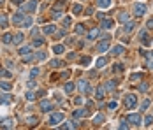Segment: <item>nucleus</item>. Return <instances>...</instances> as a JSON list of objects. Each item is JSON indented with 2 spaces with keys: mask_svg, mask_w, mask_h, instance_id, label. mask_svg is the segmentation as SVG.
<instances>
[{
  "mask_svg": "<svg viewBox=\"0 0 153 130\" xmlns=\"http://www.w3.org/2000/svg\"><path fill=\"white\" fill-rule=\"evenodd\" d=\"M146 63H148V69H153V51L146 53Z\"/></svg>",
  "mask_w": 153,
  "mask_h": 130,
  "instance_id": "16",
  "label": "nucleus"
},
{
  "mask_svg": "<svg viewBox=\"0 0 153 130\" xmlns=\"http://www.w3.org/2000/svg\"><path fill=\"white\" fill-rule=\"evenodd\" d=\"M23 39H25V37H23V33H21V32H18V33H16V35L12 37L14 44H21V42H23Z\"/></svg>",
  "mask_w": 153,
  "mask_h": 130,
  "instance_id": "19",
  "label": "nucleus"
},
{
  "mask_svg": "<svg viewBox=\"0 0 153 130\" xmlns=\"http://www.w3.org/2000/svg\"><path fill=\"white\" fill-rule=\"evenodd\" d=\"M42 44V40L41 39H35V42H33V46H41Z\"/></svg>",
  "mask_w": 153,
  "mask_h": 130,
  "instance_id": "52",
  "label": "nucleus"
},
{
  "mask_svg": "<svg viewBox=\"0 0 153 130\" xmlns=\"http://www.w3.org/2000/svg\"><path fill=\"white\" fill-rule=\"evenodd\" d=\"M63 51H65V46H63V44H55V46H53V53H55V55H60V53H63Z\"/></svg>",
  "mask_w": 153,
  "mask_h": 130,
  "instance_id": "15",
  "label": "nucleus"
},
{
  "mask_svg": "<svg viewBox=\"0 0 153 130\" xmlns=\"http://www.w3.org/2000/svg\"><path fill=\"white\" fill-rule=\"evenodd\" d=\"M49 65H51V67H60V65H62V62H60V60H53Z\"/></svg>",
  "mask_w": 153,
  "mask_h": 130,
  "instance_id": "43",
  "label": "nucleus"
},
{
  "mask_svg": "<svg viewBox=\"0 0 153 130\" xmlns=\"http://www.w3.org/2000/svg\"><path fill=\"white\" fill-rule=\"evenodd\" d=\"M62 23H63V26H69V25H70V23H72V19H70V16H65V18H63V21H62Z\"/></svg>",
  "mask_w": 153,
  "mask_h": 130,
  "instance_id": "39",
  "label": "nucleus"
},
{
  "mask_svg": "<svg viewBox=\"0 0 153 130\" xmlns=\"http://www.w3.org/2000/svg\"><path fill=\"white\" fill-rule=\"evenodd\" d=\"M97 35H99V28H93V30H90L88 39H90V40H93V39H97Z\"/></svg>",
  "mask_w": 153,
  "mask_h": 130,
  "instance_id": "23",
  "label": "nucleus"
},
{
  "mask_svg": "<svg viewBox=\"0 0 153 130\" xmlns=\"http://www.w3.org/2000/svg\"><path fill=\"white\" fill-rule=\"evenodd\" d=\"M139 77H141V74H132V76H130V81H137Z\"/></svg>",
  "mask_w": 153,
  "mask_h": 130,
  "instance_id": "47",
  "label": "nucleus"
},
{
  "mask_svg": "<svg viewBox=\"0 0 153 130\" xmlns=\"http://www.w3.org/2000/svg\"><path fill=\"white\" fill-rule=\"evenodd\" d=\"M23 19H25V16H23L21 12H18V14H14V16H12V25H18V26H21Z\"/></svg>",
  "mask_w": 153,
  "mask_h": 130,
  "instance_id": "10",
  "label": "nucleus"
},
{
  "mask_svg": "<svg viewBox=\"0 0 153 130\" xmlns=\"http://www.w3.org/2000/svg\"><path fill=\"white\" fill-rule=\"evenodd\" d=\"M81 63H83V65H88V63H90V58H88V56H86V58H83V60H81Z\"/></svg>",
  "mask_w": 153,
  "mask_h": 130,
  "instance_id": "50",
  "label": "nucleus"
},
{
  "mask_svg": "<svg viewBox=\"0 0 153 130\" xmlns=\"http://www.w3.org/2000/svg\"><path fill=\"white\" fill-rule=\"evenodd\" d=\"M115 70H116V72H122V70H123V65H122V63H116V65H115Z\"/></svg>",
  "mask_w": 153,
  "mask_h": 130,
  "instance_id": "45",
  "label": "nucleus"
},
{
  "mask_svg": "<svg viewBox=\"0 0 153 130\" xmlns=\"http://www.w3.org/2000/svg\"><path fill=\"white\" fill-rule=\"evenodd\" d=\"M123 30H125L127 33H130V32L134 30V23H130V21H127V23H125V26H123Z\"/></svg>",
  "mask_w": 153,
  "mask_h": 130,
  "instance_id": "25",
  "label": "nucleus"
},
{
  "mask_svg": "<svg viewBox=\"0 0 153 130\" xmlns=\"http://www.w3.org/2000/svg\"><path fill=\"white\" fill-rule=\"evenodd\" d=\"M136 104H137V97H136L134 93H127V95H125V107H127V109H134Z\"/></svg>",
  "mask_w": 153,
  "mask_h": 130,
  "instance_id": "1",
  "label": "nucleus"
},
{
  "mask_svg": "<svg viewBox=\"0 0 153 130\" xmlns=\"http://www.w3.org/2000/svg\"><path fill=\"white\" fill-rule=\"evenodd\" d=\"M139 90H141V92H146V90H148V85H146V83H143V85L139 86Z\"/></svg>",
  "mask_w": 153,
  "mask_h": 130,
  "instance_id": "48",
  "label": "nucleus"
},
{
  "mask_svg": "<svg viewBox=\"0 0 153 130\" xmlns=\"http://www.w3.org/2000/svg\"><path fill=\"white\" fill-rule=\"evenodd\" d=\"M95 99H97V100H102V99H104V88H102V86L97 88V92H95Z\"/></svg>",
  "mask_w": 153,
  "mask_h": 130,
  "instance_id": "20",
  "label": "nucleus"
},
{
  "mask_svg": "<svg viewBox=\"0 0 153 130\" xmlns=\"http://www.w3.org/2000/svg\"><path fill=\"white\" fill-rule=\"evenodd\" d=\"M109 46H111V42H109V39L106 37V39H104V40L97 46V51H99V53H106V51L109 49Z\"/></svg>",
  "mask_w": 153,
  "mask_h": 130,
  "instance_id": "7",
  "label": "nucleus"
},
{
  "mask_svg": "<svg viewBox=\"0 0 153 130\" xmlns=\"http://www.w3.org/2000/svg\"><path fill=\"white\" fill-rule=\"evenodd\" d=\"M144 125H146V127H152V125H153V116H152V114L144 118Z\"/></svg>",
  "mask_w": 153,
  "mask_h": 130,
  "instance_id": "34",
  "label": "nucleus"
},
{
  "mask_svg": "<svg viewBox=\"0 0 153 130\" xmlns=\"http://www.w3.org/2000/svg\"><path fill=\"white\" fill-rule=\"evenodd\" d=\"M63 90H65V93H72V90H74V85H72V83H67V85L63 86Z\"/></svg>",
  "mask_w": 153,
  "mask_h": 130,
  "instance_id": "31",
  "label": "nucleus"
},
{
  "mask_svg": "<svg viewBox=\"0 0 153 130\" xmlns=\"http://www.w3.org/2000/svg\"><path fill=\"white\" fill-rule=\"evenodd\" d=\"M55 32H56V25H46V26L42 28V33H46V35L55 33Z\"/></svg>",
  "mask_w": 153,
  "mask_h": 130,
  "instance_id": "12",
  "label": "nucleus"
},
{
  "mask_svg": "<svg viewBox=\"0 0 153 130\" xmlns=\"http://www.w3.org/2000/svg\"><path fill=\"white\" fill-rule=\"evenodd\" d=\"M115 86H116V83H115V81H109V83L106 85V88H107V90H113Z\"/></svg>",
  "mask_w": 153,
  "mask_h": 130,
  "instance_id": "44",
  "label": "nucleus"
},
{
  "mask_svg": "<svg viewBox=\"0 0 153 130\" xmlns=\"http://www.w3.org/2000/svg\"><path fill=\"white\" fill-rule=\"evenodd\" d=\"M86 114H88V111H85V109L74 111V116H76V118H83V116H86Z\"/></svg>",
  "mask_w": 153,
  "mask_h": 130,
  "instance_id": "27",
  "label": "nucleus"
},
{
  "mask_svg": "<svg viewBox=\"0 0 153 130\" xmlns=\"http://www.w3.org/2000/svg\"><path fill=\"white\" fill-rule=\"evenodd\" d=\"M127 121L132 123L134 127H141V116L139 114H129L127 116Z\"/></svg>",
  "mask_w": 153,
  "mask_h": 130,
  "instance_id": "6",
  "label": "nucleus"
},
{
  "mask_svg": "<svg viewBox=\"0 0 153 130\" xmlns=\"http://www.w3.org/2000/svg\"><path fill=\"white\" fill-rule=\"evenodd\" d=\"M2 42H4V44H11V42H12V35H11V33H4V35H2Z\"/></svg>",
  "mask_w": 153,
  "mask_h": 130,
  "instance_id": "21",
  "label": "nucleus"
},
{
  "mask_svg": "<svg viewBox=\"0 0 153 130\" xmlns=\"http://www.w3.org/2000/svg\"><path fill=\"white\" fill-rule=\"evenodd\" d=\"M14 125H16V121L12 118H5V120L0 121V127L2 129H14Z\"/></svg>",
  "mask_w": 153,
  "mask_h": 130,
  "instance_id": "8",
  "label": "nucleus"
},
{
  "mask_svg": "<svg viewBox=\"0 0 153 130\" xmlns=\"http://www.w3.org/2000/svg\"><path fill=\"white\" fill-rule=\"evenodd\" d=\"M134 14L137 16V18H141V16H144L146 14V5L144 4H134Z\"/></svg>",
  "mask_w": 153,
  "mask_h": 130,
  "instance_id": "3",
  "label": "nucleus"
},
{
  "mask_svg": "<svg viewBox=\"0 0 153 130\" xmlns=\"http://www.w3.org/2000/svg\"><path fill=\"white\" fill-rule=\"evenodd\" d=\"M37 74H39V67H33V69L30 70V79H33Z\"/></svg>",
  "mask_w": 153,
  "mask_h": 130,
  "instance_id": "36",
  "label": "nucleus"
},
{
  "mask_svg": "<svg viewBox=\"0 0 153 130\" xmlns=\"http://www.w3.org/2000/svg\"><path fill=\"white\" fill-rule=\"evenodd\" d=\"M74 102H76V104H81V102H83V99H81V97H76V99H74Z\"/></svg>",
  "mask_w": 153,
  "mask_h": 130,
  "instance_id": "53",
  "label": "nucleus"
},
{
  "mask_svg": "<svg viewBox=\"0 0 153 130\" xmlns=\"http://www.w3.org/2000/svg\"><path fill=\"white\" fill-rule=\"evenodd\" d=\"M37 9V0H28L21 5V11H26V12H33Z\"/></svg>",
  "mask_w": 153,
  "mask_h": 130,
  "instance_id": "2",
  "label": "nucleus"
},
{
  "mask_svg": "<svg viewBox=\"0 0 153 130\" xmlns=\"http://www.w3.org/2000/svg\"><path fill=\"white\" fill-rule=\"evenodd\" d=\"M25 97H26V100H33V99H35V93H32V92H26V95H25Z\"/></svg>",
  "mask_w": 153,
  "mask_h": 130,
  "instance_id": "41",
  "label": "nucleus"
},
{
  "mask_svg": "<svg viewBox=\"0 0 153 130\" xmlns=\"http://www.w3.org/2000/svg\"><path fill=\"white\" fill-rule=\"evenodd\" d=\"M78 88H79L81 92H88V90H90V86H88V81H85V79H83V81H79Z\"/></svg>",
  "mask_w": 153,
  "mask_h": 130,
  "instance_id": "17",
  "label": "nucleus"
},
{
  "mask_svg": "<svg viewBox=\"0 0 153 130\" xmlns=\"http://www.w3.org/2000/svg\"><path fill=\"white\" fill-rule=\"evenodd\" d=\"M35 58H37V60H44V58H46V55H44V53H37V55H35Z\"/></svg>",
  "mask_w": 153,
  "mask_h": 130,
  "instance_id": "46",
  "label": "nucleus"
},
{
  "mask_svg": "<svg viewBox=\"0 0 153 130\" xmlns=\"http://www.w3.org/2000/svg\"><path fill=\"white\" fill-rule=\"evenodd\" d=\"M21 26H25V28L32 26V18H25V19H23V23H21Z\"/></svg>",
  "mask_w": 153,
  "mask_h": 130,
  "instance_id": "30",
  "label": "nucleus"
},
{
  "mask_svg": "<svg viewBox=\"0 0 153 130\" xmlns=\"http://www.w3.org/2000/svg\"><path fill=\"white\" fill-rule=\"evenodd\" d=\"M0 26H2V28H5V26H7V16H5V14H2V16H0Z\"/></svg>",
  "mask_w": 153,
  "mask_h": 130,
  "instance_id": "33",
  "label": "nucleus"
},
{
  "mask_svg": "<svg viewBox=\"0 0 153 130\" xmlns=\"http://www.w3.org/2000/svg\"><path fill=\"white\" fill-rule=\"evenodd\" d=\"M118 19H120V21H122V23L125 25V23H127V21L130 19V14H129L127 11H123V12H120V16H118Z\"/></svg>",
  "mask_w": 153,
  "mask_h": 130,
  "instance_id": "13",
  "label": "nucleus"
},
{
  "mask_svg": "<svg viewBox=\"0 0 153 130\" xmlns=\"http://www.w3.org/2000/svg\"><path fill=\"white\" fill-rule=\"evenodd\" d=\"M63 113H53L51 116H49V125H58L60 121H63Z\"/></svg>",
  "mask_w": 153,
  "mask_h": 130,
  "instance_id": "5",
  "label": "nucleus"
},
{
  "mask_svg": "<svg viewBox=\"0 0 153 130\" xmlns=\"http://www.w3.org/2000/svg\"><path fill=\"white\" fill-rule=\"evenodd\" d=\"M76 32H78V33H85V26H83V25H78V26H76Z\"/></svg>",
  "mask_w": 153,
  "mask_h": 130,
  "instance_id": "42",
  "label": "nucleus"
},
{
  "mask_svg": "<svg viewBox=\"0 0 153 130\" xmlns=\"http://www.w3.org/2000/svg\"><path fill=\"white\" fill-rule=\"evenodd\" d=\"M116 107H118V102H116V100H111V102L107 104V109H109V111H115Z\"/></svg>",
  "mask_w": 153,
  "mask_h": 130,
  "instance_id": "32",
  "label": "nucleus"
},
{
  "mask_svg": "<svg viewBox=\"0 0 153 130\" xmlns=\"http://www.w3.org/2000/svg\"><path fill=\"white\" fill-rule=\"evenodd\" d=\"M12 74L9 72V70H5V69H0V77H11Z\"/></svg>",
  "mask_w": 153,
  "mask_h": 130,
  "instance_id": "35",
  "label": "nucleus"
},
{
  "mask_svg": "<svg viewBox=\"0 0 153 130\" xmlns=\"http://www.w3.org/2000/svg\"><path fill=\"white\" fill-rule=\"evenodd\" d=\"M78 125L74 123V121H70V123H65V125H62V129H76Z\"/></svg>",
  "mask_w": 153,
  "mask_h": 130,
  "instance_id": "40",
  "label": "nucleus"
},
{
  "mask_svg": "<svg viewBox=\"0 0 153 130\" xmlns=\"http://www.w3.org/2000/svg\"><path fill=\"white\" fill-rule=\"evenodd\" d=\"M41 109H42L44 113H49V111L53 109V104H51L49 100H46V99H42V100H41Z\"/></svg>",
  "mask_w": 153,
  "mask_h": 130,
  "instance_id": "9",
  "label": "nucleus"
},
{
  "mask_svg": "<svg viewBox=\"0 0 153 130\" xmlns=\"http://www.w3.org/2000/svg\"><path fill=\"white\" fill-rule=\"evenodd\" d=\"M111 53H113V55H116V56H118V55H122V53H123V46H115V48L111 49Z\"/></svg>",
  "mask_w": 153,
  "mask_h": 130,
  "instance_id": "24",
  "label": "nucleus"
},
{
  "mask_svg": "<svg viewBox=\"0 0 153 130\" xmlns=\"http://www.w3.org/2000/svg\"><path fill=\"white\" fill-rule=\"evenodd\" d=\"M14 4H21V2H25V0H12Z\"/></svg>",
  "mask_w": 153,
  "mask_h": 130,
  "instance_id": "54",
  "label": "nucleus"
},
{
  "mask_svg": "<svg viewBox=\"0 0 153 130\" xmlns=\"http://www.w3.org/2000/svg\"><path fill=\"white\" fill-rule=\"evenodd\" d=\"M146 28H153V18L148 19V23H146Z\"/></svg>",
  "mask_w": 153,
  "mask_h": 130,
  "instance_id": "49",
  "label": "nucleus"
},
{
  "mask_svg": "<svg viewBox=\"0 0 153 130\" xmlns=\"http://www.w3.org/2000/svg\"><path fill=\"white\" fill-rule=\"evenodd\" d=\"M81 11H83V7H81L79 4H74V5H72V12H74V14H81Z\"/></svg>",
  "mask_w": 153,
  "mask_h": 130,
  "instance_id": "29",
  "label": "nucleus"
},
{
  "mask_svg": "<svg viewBox=\"0 0 153 130\" xmlns=\"http://www.w3.org/2000/svg\"><path fill=\"white\" fill-rule=\"evenodd\" d=\"M150 104H152V102H150L148 99H146V100H143V104H141V111H144V109H148V107H150Z\"/></svg>",
  "mask_w": 153,
  "mask_h": 130,
  "instance_id": "37",
  "label": "nucleus"
},
{
  "mask_svg": "<svg viewBox=\"0 0 153 130\" xmlns=\"http://www.w3.org/2000/svg\"><path fill=\"white\" fill-rule=\"evenodd\" d=\"M113 26H115V21H113V19H109V18H102V28L109 30V28H113Z\"/></svg>",
  "mask_w": 153,
  "mask_h": 130,
  "instance_id": "11",
  "label": "nucleus"
},
{
  "mask_svg": "<svg viewBox=\"0 0 153 130\" xmlns=\"http://www.w3.org/2000/svg\"><path fill=\"white\" fill-rule=\"evenodd\" d=\"M120 129H129V125H127V121H125V120L120 123Z\"/></svg>",
  "mask_w": 153,
  "mask_h": 130,
  "instance_id": "51",
  "label": "nucleus"
},
{
  "mask_svg": "<svg viewBox=\"0 0 153 130\" xmlns=\"http://www.w3.org/2000/svg\"><path fill=\"white\" fill-rule=\"evenodd\" d=\"M93 123H95V125H100V123H104V114H97V116L93 118Z\"/></svg>",
  "mask_w": 153,
  "mask_h": 130,
  "instance_id": "28",
  "label": "nucleus"
},
{
  "mask_svg": "<svg viewBox=\"0 0 153 130\" xmlns=\"http://www.w3.org/2000/svg\"><path fill=\"white\" fill-rule=\"evenodd\" d=\"M106 63H107V58H106V56H100V58H97V62H95L97 69H102V67H106Z\"/></svg>",
  "mask_w": 153,
  "mask_h": 130,
  "instance_id": "14",
  "label": "nucleus"
},
{
  "mask_svg": "<svg viewBox=\"0 0 153 130\" xmlns=\"http://www.w3.org/2000/svg\"><path fill=\"white\" fill-rule=\"evenodd\" d=\"M139 39H141L143 46H150V44H152V39H150V35H148V30H146V28H143V30L139 32Z\"/></svg>",
  "mask_w": 153,
  "mask_h": 130,
  "instance_id": "4",
  "label": "nucleus"
},
{
  "mask_svg": "<svg viewBox=\"0 0 153 130\" xmlns=\"http://www.w3.org/2000/svg\"><path fill=\"white\" fill-rule=\"evenodd\" d=\"M97 5H99L100 9H107V7L111 5V0H97Z\"/></svg>",
  "mask_w": 153,
  "mask_h": 130,
  "instance_id": "18",
  "label": "nucleus"
},
{
  "mask_svg": "<svg viewBox=\"0 0 153 130\" xmlns=\"http://www.w3.org/2000/svg\"><path fill=\"white\" fill-rule=\"evenodd\" d=\"M0 88H2V90H5V92H9V90L12 88V85H11L9 81H0Z\"/></svg>",
  "mask_w": 153,
  "mask_h": 130,
  "instance_id": "22",
  "label": "nucleus"
},
{
  "mask_svg": "<svg viewBox=\"0 0 153 130\" xmlns=\"http://www.w3.org/2000/svg\"><path fill=\"white\" fill-rule=\"evenodd\" d=\"M26 121H28L30 125H37V121H39V120H37V116H28V120H26Z\"/></svg>",
  "mask_w": 153,
  "mask_h": 130,
  "instance_id": "38",
  "label": "nucleus"
},
{
  "mask_svg": "<svg viewBox=\"0 0 153 130\" xmlns=\"http://www.w3.org/2000/svg\"><path fill=\"white\" fill-rule=\"evenodd\" d=\"M30 53H32V48H30V46H25V48L19 49V55H21V56H23V55H30Z\"/></svg>",
  "mask_w": 153,
  "mask_h": 130,
  "instance_id": "26",
  "label": "nucleus"
}]
</instances>
